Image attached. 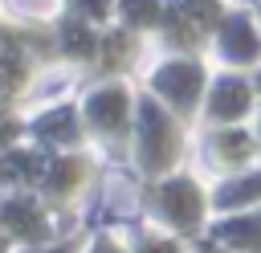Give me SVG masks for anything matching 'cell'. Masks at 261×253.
I'll use <instances>...</instances> for the list:
<instances>
[{"instance_id":"2","label":"cell","mask_w":261,"mask_h":253,"mask_svg":"<svg viewBox=\"0 0 261 253\" xmlns=\"http://www.w3.org/2000/svg\"><path fill=\"white\" fill-rule=\"evenodd\" d=\"M159 204H163V212H167L175 224H196V216H200V196H196V188H192V184H184V180L163 184Z\"/></svg>"},{"instance_id":"18","label":"cell","mask_w":261,"mask_h":253,"mask_svg":"<svg viewBox=\"0 0 261 253\" xmlns=\"http://www.w3.org/2000/svg\"><path fill=\"white\" fill-rule=\"evenodd\" d=\"M53 253H65V249H53Z\"/></svg>"},{"instance_id":"12","label":"cell","mask_w":261,"mask_h":253,"mask_svg":"<svg viewBox=\"0 0 261 253\" xmlns=\"http://www.w3.org/2000/svg\"><path fill=\"white\" fill-rule=\"evenodd\" d=\"M220 155H228V159H245V155H249V139H245L241 131L220 135Z\"/></svg>"},{"instance_id":"4","label":"cell","mask_w":261,"mask_h":253,"mask_svg":"<svg viewBox=\"0 0 261 253\" xmlns=\"http://www.w3.org/2000/svg\"><path fill=\"white\" fill-rule=\"evenodd\" d=\"M122 114H126V98L118 90H106V94H94L90 98V118L98 127L114 131V127H122Z\"/></svg>"},{"instance_id":"13","label":"cell","mask_w":261,"mask_h":253,"mask_svg":"<svg viewBox=\"0 0 261 253\" xmlns=\"http://www.w3.org/2000/svg\"><path fill=\"white\" fill-rule=\"evenodd\" d=\"M126 16H130L135 24L155 20V0H126Z\"/></svg>"},{"instance_id":"11","label":"cell","mask_w":261,"mask_h":253,"mask_svg":"<svg viewBox=\"0 0 261 253\" xmlns=\"http://www.w3.org/2000/svg\"><path fill=\"white\" fill-rule=\"evenodd\" d=\"M65 49L77 53V57H86V53L94 49V37H90L82 24H65Z\"/></svg>"},{"instance_id":"14","label":"cell","mask_w":261,"mask_h":253,"mask_svg":"<svg viewBox=\"0 0 261 253\" xmlns=\"http://www.w3.org/2000/svg\"><path fill=\"white\" fill-rule=\"evenodd\" d=\"M73 175H77V163H57V171H53V188H69Z\"/></svg>"},{"instance_id":"3","label":"cell","mask_w":261,"mask_h":253,"mask_svg":"<svg viewBox=\"0 0 261 253\" xmlns=\"http://www.w3.org/2000/svg\"><path fill=\"white\" fill-rule=\"evenodd\" d=\"M155 86H159L171 102L192 106V98H196V90H200V69H196V65H167V69L155 78Z\"/></svg>"},{"instance_id":"6","label":"cell","mask_w":261,"mask_h":253,"mask_svg":"<svg viewBox=\"0 0 261 253\" xmlns=\"http://www.w3.org/2000/svg\"><path fill=\"white\" fill-rule=\"evenodd\" d=\"M245 106H249V90L241 82H220L216 86V94H212V114L216 118H237V114H245Z\"/></svg>"},{"instance_id":"17","label":"cell","mask_w":261,"mask_h":253,"mask_svg":"<svg viewBox=\"0 0 261 253\" xmlns=\"http://www.w3.org/2000/svg\"><path fill=\"white\" fill-rule=\"evenodd\" d=\"M94 253H118V249H114V245H106V241H102V245H98V249H94Z\"/></svg>"},{"instance_id":"10","label":"cell","mask_w":261,"mask_h":253,"mask_svg":"<svg viewBox=\"0 0 261 253\" xmlns=\"http://www.w3.org/2000/svg\"><path fill=\"white\" fill-rule=\"evenodd\" d=\"M41 135L45 139H73V114L69 110H57L41 122Z\"/></svg>"},{"instance_id":"8","label":"cell","mask_w":261,"mask_h":253,"mask_svg":"<svg viewBox=\"0 0 261 253\" xmlns=\"http://www.w3.org/2000/svg\"><path fill=\"white\" fill-rule=\"evenodd\" d=\"M220 237L237 241V245H249V249H261V220H232L220 229Z\"/></svg>"},{"instance_id":"7","label":"cell","mask_w":261,"mask_h":253,"mask_svg":"<svg viewBox=\"0 0 261 253\" xmlns=\"http://www.w3.org/2000/svg\"><path fill=\"white\" fill-rule=\"evenodd\" d=\"M4 224H8L12 233H20V237H41V233H45L41 216H37L29 204H8V208H4Z\"/></svg>"},{"instance_id":"15","label":"cell","mask_w":261,"mask_h":253,"mask_svg":"<svg viewBox=\"0 0 261 253\" xmlns=\"http://www.w3.org/2000/svg\"><path fill=\"white\" fill-rule=\"evenodd\" d=\"M82 4H86V12H98V16L106 12V0H82Z\"/></svg>"},{"instance_id":"5","label":"cell","mask_w":261,"mask_h":253,"mask_svg":"<svg viewBox=\"0 0 261 253\" xmlns=\"http://www.w3.org/2000/svg\"><path fill=\"white\" fill-rule=\"evenodd\" d=\"M224 53L237 57V61H249L257 53V37H253V29H249L245 16H232L228 20V29H224Z\"/></svg>"},{"instance_id":"9","label":"cell","mask_w":261,"mask_h":253,"mask_svg":"<svg viewBox=\"0 0 261 253\" xmlns=\"http://www.w3.org/2000/svg\"><path fill=\"white\" fill-rule=\"evenodd\" d=\"M253 196H261V175H249V180H241V184L220 188V204H224V208H228V204H245V200H253Z\"/></svg>"},{"instance_id":"1","label":"cell","mask_w":261,"mask_h":253,"mask_svg":"<svg viewBox=\"0 0 261 253\" xmlns=\"http://www.w3.org/2000/svg\"><path fill=\"white\" fill-rule=\"evenodd\" d=\"M171 127H167V118L147 102L143 106V159H147V167H163L167 159H171Z\"/></svg>"},{"instance_id":"16","label":"cell","mask_w":261,"mask_h":253,"mask_svg":"<svg viewBox=\"0 0 261 253\" xmlns=\"http://www.w3.org/2000/svg\"><path fill=\"white\" fill-rule=\"evenodd\" d=\"M143 253H175V245H147Z\"/></svg>"}]
</instances>
